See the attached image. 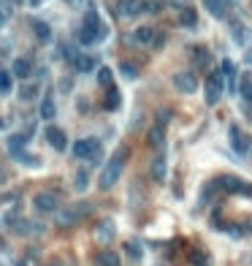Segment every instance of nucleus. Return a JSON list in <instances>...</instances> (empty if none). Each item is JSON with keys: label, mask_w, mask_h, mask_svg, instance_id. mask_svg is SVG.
<instances>
[{"label": "nucleus", "mask_w": 252, "mask_h": 266, "mask_svg": "<svg viewBox=\"0 0 252 266\" xmlns=\"http://www.w3.org/2000/svg\"><path fill=\"white\" fill-rule=\"evenodd\" d=\"M0 128H3V117H0Z\"/></svg>", "instance_id": "4c0bfd02"}, {"label": "nucleus", "mask_w": 252, "mask_h": 266, "mask_svg": "<svg viewBox=\"0 0 252 266\" xmlns=\"http://www.w3.org/2000/svg\"><path fill=\"white\" fill-rule=\"evenodd\" d=\"M41 117L44 120H52L54 117V101H52V95H46L44 103H41Z\"/></svg>", "instance_id": "b1692460"}, {"label": "nucleus", "mask_w": 252, "mask_h": 266, "mask_svg": "<svg viewBox=\"0 0 252 266\" xmlns=\"http://www.w3.org/2000/svg\"><path fill=\"white\" fill-rule=\"evenodd\" d=\"M239 92H241V98H244L247 103H252V79H249V76H241Z\"/></svg>", "instance_id": "5701e85b"}, {"label": "nucleus", "mask_w": 252, "mask_h": 266, "mask_svg": "<svg viewBox=\"0 0 252 266\" xmlns=\"http://www.w3.org/2000/svg\"><path fill=\"white\" fill-rule=\"evenodd\" d=\"M3 179H6V174H3V171H0V182H3Z\"/></svg>", "instance_id": "c9c22d12"}, {"label": "nucleus", "mask_w": 252, "mask_h": 266, "mask_svg": "<svg viewBox=\"0 0 252 266\" xmlns=\"http://www.w3.org/2000/svg\"><path fill=\"white\" fill-rule=\"evenodd\" d=\"M222 73H211L206 79V90H203V98H206V106H217L220 95H222Z\"/></svg>", "instance_id": "7ed1b4c3"}, {"label": "nucleus", "mask_w": 252, "mask_h": 266, "mask_svg": "<svg viewBox=\"0 0 252 266\" xmlns=\"http://www.w3.org/2000/svg\"><path fill=\"white\" fill-rule=\"evenodd\" d=\"M190 266H209L206 253H201V250H192V253H190Z\"/></svg>", "instance_id": "bb28decb"}, {"label": "nucleus", "mask_w": 252, "mask_h": 266, "mask_svg": "<svg viewBox=\"0 0 252 266\" xmlns=\"http://www.w3.org/2000/svg\"><path fill=\"white\" fill-rule=\"evenodd\" d=\"M95 57H76V68H79L82 73H87V71H92L95 68Z\"/></svg>", "instance_id": "393cba45"}, {"label": "nucleus", "mask_w": 252, "mask_h": 266, "mask_svg": "<svg viewBox=\"0 0 252 266\" xmlns=\"http://www.w3.org/2000/svg\"><path fill=\"white\" fill-rule=\"evenodd\" d=\"M95 261H98V266H120V255L111 250H103V253H98Z\"/></svg>", "instance_id": "f3484780"}, {"label": "nucleus", "mask_w": 252, "mask_h": 266, "mask_svg": "<svg viewBox=\"0 0 252 266\" xmlns=\"http://www.w3.org/2000/svg\"><path fill=\"white\" fill-rule=\"evenodd\" d=\"M106 33H109V27L103 25L101 14L95 11V8H90V11L84 14V25L79 27V44H84V46L98 44L101 38H106Z\"/></svg>", "instance_id": "f257e3e1"}, {"label": "nucleus", "mask_w": 252, "mask_h": 266, "mask_svg": "<svg viewBox=\"0 0 252 266\" xmlns=\"http://www.w3.org/2000/svg\"><path fill=\"white\" fill-rule=\"evenodd\" d=\"M3 22H6V16H3V11H0V27H3Z\"/></svg>", "instance_id": "f704fd0d"}, {"label": "nucleus", "mask_w": 252, "mask_h": 266, "mask_svg": "<svg viewBox=\"0 0 252 266\" xmlns=\"http://www.w3.org/2000/svg\"><path fill=\"white\" fill-rule=\"evenodd\" d=\"M46 133V141H49V144L57 149V152H65V147H68V139H65V133L57 128V125H49L44 130Z\"/></svg>", "instance_id": "1a4fd4ad"}, {"label": "nucleus", "mask_w": 252, "mask_h": 266, "mask_svg": "<svg viewBox=\"0 0 252 266\" xmlns=\"http://www.w3.org/2000/svg\"><path fill=\"white\" fill-rule=\"evenodd\" d=\"M120 11L125 16H139L141 11H147V3H144V0H122Z\"/></svg>", "instance_id": "f8f14e48"}, {"label": "nucleus", "mask_w": 252, "mask_h": 266, "mask_svg": "<svg viewBox=\"0 0 252 266\" xmlns=\"http://www.w3.org/2000/svg\"><path fill=\"white\" fill-rule=\"evenodd\" d=\"M249 231H252V223H249Z\"/></svg>", "instance_id": "58836bf2"}, {"label": "nucleus", "mask_w": 252, "mask_h": 266, "mask_svg": "<svg viewBox=\"0 0 252 266\" xmlns=\"http://www.w3.org/2000/svg\"><path fill=\"white\" fill-rule=\"evenodd\" d=\"M73 155L76 158H92V160H98L101 158V144H98V139H79L73 144Z\"/></svg>", "instance_id": "20e7f679"}, {"label": "nucleus", "mask_w": 252, "mask_h": 266, "mask_svg": "<svg viewBox=\"0 0 252 266\" xmlns=\"http://www.w3.org/2000/svg\"><path fill=\"white\" fill-rule=\"evenodd\" d=\"M147 141H149V147H152V149H163V144H166V136H163V128H160V125H154V128L149 130Z\"/></svg>", "instance_id": "4468645a"}, {"label": "nucleus", "mask_w": 252, "mask_h": 266, "mask_svg": "<svg viewBox=\"0 0 252 266\" xmlns=\"http://www.w3.org/2000/svg\"><path fill=\"white\" fill-rule=\"evenodd\" d=\"M125 160H128V147H120V152H117V155H114V158L109 160V163H106L103 174H101V187H103V190H109V187H111V185L120 179Z\"/></svg>", "instance_id": "f03ea898"}, {"label": "nucleus", "mask_w": 252, "mask_h": 266, "mask_svg": "<svg viewBox=\"0 0 252 266\" xmlns=\"http://www.w3.org/2000/svg\"><path fill=\"white\" fill-rule=\"evenodd\" d=\"M11 155H14V160H19V163H25V166H38V163H41V160H38V158H33V155H25V152H11Z\"/></svg>", "instance_id": "a878e982"}, {"label": "nucleus", "mask_w": 252, "mask_h": 266, "mask_svg": "<svg viewBox=\"0 0 252 266\" xmlns=\"http://www.w3.org/2000/svg\"><path fill=\"white\" fill-rule=\"evenodd\" d=\"M30 3H33V6H38V3H41V0H30Z\"/></svg>", "instance_id": "e433bc0d"}, {"label": "nucleus", "mask_w": 252, "mask_h": 266, "mask_svg": "<svg viewBox=\"0 0 252 266\" xmlns=\"http://www.w3.org/2000/svg\"><path fill=\"white\" fill-rule=\"evenodd\" d=\"M215 185H217V187H222V190H228V193H236V196H249V198H252V185L241 182L239 177H220Z\"/></svg>", "instance_id": "39448f33"}, {"label": "nucleus", "mask_w": 252, "mask_h": 266, "mask_svg": "<svg viewBox=\"0 0 252 266\" xmlns=\"http://www.w3.org/2000/svg\"><path fill=\"white\" fill-rule=\"evenodd\" d=\"M122 73H125V76H139L135 65H130V63H122Z\"/></svg>", "instance_id": "72a5a7b5"}, {"label": "nucleus", "mask_w": 252, "mask_h": 266, "mask_svg": "<svg viewBox=\"0 0 252 266\" xmlns=\"http://www.w3.org/2000/svg\"><path fill=\"white\" fill-rule=\"evenodd\" d=\"M125 250H128V255H130V258H135V261L141 258V247L135 244V242H128V244H125Z\"/></svg>", "instance_id": "2f4dec72"}, {"label": "nucleus", "mask_w": 252, "mask_h": 266, "mask_svg": "<svg viewBox=\"0 0 252 266\" xmlns=\"http://www.w3.org/2000/svg\"><path fill=\"white\" fill-rule=\"evenodd\" d=\"M33 206L38 209V212L49 215V212H54V209L60 206V198H57V193H52V190H46V193H38L33 198Z\"/></svg>", "instance_id": "423d86ee"}, {"label": "nucleus", "mask_w": 252, "mask_h": 266, "mask_svg": "<svg viewBox=\"0 0 252 266\" xmlns=\"http://www.w3.org/2000/svg\"><path fill=\"white\" fill-rule=\"evenodd\" d=\"M203 3H206V11H211L215 16H225L228 0H203Z\"/></svg>", "instance_id": "6ab92c4d"}, {"label": "nucleus", "mask_w": 252, "mask_h": 266, "mask_svg": "<svg viewBox=\"0 0 252 266\" xmlns=\"http://www.w3.org/2000/svg\"><path fill=\"white\" fill-rule=\"evenodd\" d=\"M173 87L179 92H185V95H192L198 90V79L190 71H179V73H173Z\"/></svg>", "instance_id": "0eeeda50"}, {"label": "nucleus", "mask_w": 252, "mask_h": 266, "mask_svg": "<svg viewBox=\"0 0 252 266\" xmlns=\"http://www.w3.org/2000/svg\"><path fill=\"white\" fill-rule=\"evenodd\" d=\"M192 60H196V65H201V68H206L209 65V49L206 46H192Z\"/></svg>", "instance_id": "aec40b11"}, {"label": "nucleus", "mask_w": 252, "mask_h": 266, "mask_svg": "<svg viewBox=\"0 0 252 266\" xmlns=\"http://www.w3.org/2000/svg\"><path fill=\"white\" fill-rule=\"evenodd\" d=\"M179 22H182V27H196L198 25V14L192 11V8H187V11H182V16H179Z\"/></svg>", "instance_id": "4be33fe9"}, {"label": "nucleus", "mask_w": 252, "mask_h": 266, "mask_svg": "<svg viewBox=\"0 0 252 266\" xmlns=\"http://www.w3.org/2000/svg\"><path fill=\"white\" fill-rule=\"evenodd\" d=\"M35 92H38V87H35V84H27V87L22 90V101H30V98H35Z\"/></svg>", "instance_id": "473e14b6"}, {"label": "nucleus", "mask_w": 252, "mask_h": 266, "mask_svg": "<svg viewBox=\"0 0 252 266\" xmlns=\"http://www.w3.org/2000/svg\"><path fill=\"white\" fill-rule=\"evenodd\" d=\"M228 139H230V149H234L236 155H244V152H247V141H244V136H241L239 125H228Z\"/></svg>", "instance_id": "9d476101"}, {"label": "nucleus", "mask_w": 252, "mask_h": 266, "mask_svg": "<svg viewBox=\"0 0 252 266\" xmlns=\"http://www.w3.org/2000/svg\"><path fill=\"white\" fill-rule=\"evenodd\" d=\"M95 234H98V239H101V242H109L111 236H114V223H111V220H103V223L98 225V231H95Z\"/></svg>", "instance_id": "412c9836"}, {"label": "nucleus", "mask_w": 252, "mask_h": 266, "mask_svg": "<svg viewBox=\"0 0 252 266\" xmlns=\"http://www.w3.org/2000/svg\"><path fill=\"white\" fill-rule=\"evenodd\" d=\"M87 185H90V174H87V171H79V174H76V190H84Z\"/></svg>", "instance_id": "7c9ffc66"}, {"label": "nucleus", "mask_w": 252, "mask_h": 266, "mask_svg": "<svg viewBox=\"0 0 252 266\" xmlns=\"http://www.w3.org/2000/svg\"><path fill=\"white\" fill-rule=\"evenodd\" d=\"M133 41L141 44V46H149V44L158 41V30L149 27V25H141V27H135V30H133Z\"/></svg>", "instance_id": "6e6552de"}, {"label": "nucleus", "mask_w": 252, "mask_h": 266, "mask_svg": "<svg viewBox=\"0 0 252 266\" xmlns=\"http://www.w3.org/2000/svg\"><path fill=\"white\" fill-rule=\"evenodd\" d=\"M120 103H122L120 90H117V87H109V92H106V109H109V111H117Z\"/></svg>", "instance_id": "dca6fc26"}, {"label": "nucleus", "mask_w": 252, "mask_h": 266, "mask_svg": "<svg viewBox=\"0 0 252 266\" xmlns=\"http://www.w3.org/2000/svg\"><path fill=\"white\" fill-rule=\"evenodd\" d=\"M220 73L228 79V87L236 90V65H234V60H222V71Z\"/></svg>", "instance_id": "ddd939ff"}, {"label": "nucleus", "mask_w": 252, "mask_h": 266, "mask_svg": "<svg viewBox=\"0 0 252 266\" xmlns=\"http://www.w3.org/2000/svg\"><path fill=\"white\" fill-rule=\"evenodd\" d=\"M152 179H154V182H163V179H166V160H163V158L152 160Z\"/></svg>", "instance_id": "a211bd4d"}, {"label": "nucleus", "mask_w": 252, "mask_h": 266, "mask_svg": "<svg viewBox=\"0 0 252 266\" xmlns=\"http://www.w3.org/2000/svg\"><path fill=\"white\" fill-rule=\"evenodd\" d=\"M11 92V73L8 71H0V95Z\"/></svg>", "instance_id": "c85d7f7f"}, {"label": "nucleus", "mask_w": 252, "mask_h": 266, "mask_svg": "<svg viewBox=\"0 0 252 266\" xmlns=\"http://www.w3.org/2000/svg\"><path fill=\"white\" fill-rule=\"evenodd\" d=\"M111 79H114V76H111L109 68H98V82L103 84V87H111Z\"/></svg>", "instance_id": "c756f323"}, {"label": "nucleus", "mask_w": 252, "mask_h": 266, "mask_svg": "<svg viewBox=\"0 0 252 266\" xmlns=\"http://www.w3.org/2000/svg\"><path fill=\"white\" fill-rule=\"evenodd\" d=\"M30 136H33V130H27V133H16V136H11V141H8V147H11V149L22 147V144H25V141L30 139Z\"/></svg>", "instance_id": "cd10ccee"}, {"label": "nucleus", "mask_w": 252, "mask_h": 266, "mask_svg": "<svg viewBox=\"0 0 252 266\" xmlns=\"http://www.w3.org/2000/svg\"><path fill=\"white\" fill-rule=\"evenodd\" d=\"M33 33H35V38L41 44H46V41H52V27H49V22H44V19H33Z\"/></svg>", "instance_id": "9b49d317"}, {"label": "nucleus", "mask_w": 252, "mask_h": 266, "mask_svg": "<svg viewBox=\"0 0 252 266\" xmlns=\"http://www.w3.org/2000/svg\"><path fill=\"white\" fill-rule=\"evenodd\" d=\"M30 73H33V65H30V60H25V57H19V60H14V76H19V79H27Z\"/></svg>", "instance_id": "2eb2a0df"}]
</instances>
